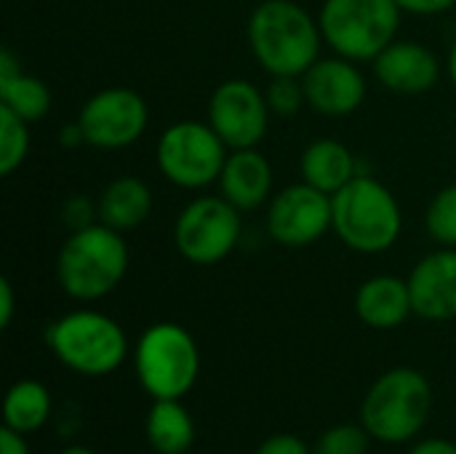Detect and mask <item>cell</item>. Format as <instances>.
<instances>
[{"instance_id": "21", "label": "cell", "mask_w": 456, "mask_h": 454, "mask_svg": "<svg viewBox=\"0 0 456 454\" xmlns=\"http://www.w3.org/2000/svg\"><path fill=\"white\" fill-rule=\"evenodd\" d=\"M51 417V393L37 380H19L11 385L3 407L5 428L27 436L40 431Z\"/></svg>"}, {"instance_id": "29", "label": "cell", "mask_w": 456, "mask_h": 454, "mask_svg": "<svg viewBox=\"0 0 456 454\" xmlns=\"http://www.w3.org/2000/svg\"><path fill=\"white\" fill-rule=\"evenodd\" d=\"M401 11L406 13H417V16H436V13H446L456 5V0H395Z\"/></svg>"}, {"instance_id": "33", "label": "cell", "mask_w": 456, "mask_h": 454, "mask_svg": "<svg viewBox=\"0 0 456 454\" xmlns=\"http://www.w3.org/2000/svg\"><path fill=\"white\" fill-rule=\"evenodd\" d=\"M449 78H452V83H454L456 88V40L454 45H452V51H449Z\"/></svg>"}, {"instance_id": "25", "label": "cell", "mask_w": 456, "mask_h": 454, "mask_svg": "<svg viewBox=\"0 0 456 454\" xmlns=\"http://www.w3.org/2000/svg\"><path fill=\"white\" fill-rule=\"evenodd\" d=\"M265 96H267L270 112L278 115V118H291V115H297L307 104L302 78H294V75H275V78H270V86H267Z\"/></svg>"}, {"instance_id": "14", "label": "cell", "mask_w": 456, "mask_h": 454, "mask_svg": "<svg viewBox=\"0 0 456 454\" xmlns=\"http://www.w3.org/2000/svg\"><path fill=\"white\" fill-rule=\"evenodd\" d=\"M409 292L414 316L425 321L456 318V249L441 246L422 257L409 276Z\"/></svg>"}, {"instance_id": "23", "label": "cell", "mask_w": 456, "mask_h": 454, "mask_svg": "<svg viewBox=\"0 0 456 454\" xmlns=\"http://www.w3.org/2000/svg\"><path fill=\"white\" fill-rule=\"evenodd\" d=\"M29 123L0 104V177H11L29 155Z\"/></svg>"}, {"instance_id": "8", "label": "cell", "mask_w": 456, "mask_h": 454, "mask_svg": "<svg viewBox=\"0 0 456 454\" xmlns=\"http://www.w3.org/2000/svg\"><path fill=\"white\" fill-rule=\"evenodd\" d=\"M230 147L206 120H179L163 128L155 144V163L163 179L182 190H203L219 182Z\"/></svg>"}, {"instance_id": "24", "label": "cell", "mask_w": 456, "mask_h": 454, "mask_svg": "<svg viewBox=\"0 0 456 454\" xmlns=\"http://www.w3.org/2000/svg\"><path fill=\"white\" fill-rule=\"evenodd\" d=\"M425 227L438 246L456 249V182L441 187L425 214Z\"/></svg>"}, {"instance_id": "22", "label": "cell", "mask_w": 456, "mask_h": 454, "mask_svg": "<svg viewBox=\"0 0 456 454\" xmlns=\"http://www.w3.org/2000/svg\"><path fill=\"white\" fill-rule=\"evenodd\" d=\"M51 88L40 78L24 70L13 75H0V104L24 118L27 123L43 120L51 110Z\"/></svg>"}, {"instance_id": "34", "label": "cell", "mask_w": 456, "mask_h": 454, "mask_svg": "<svg viewBox=\"0 0 456 454\" xmlns=\"http://www.w3.org/2000/svg\"><path fill=\"white\" fill-rule=\"evenodd\" d=\"M56 454H94L91 450H86V447H67V450H61V452Z\"/></svg>"}, {"instance_id": "11", "label": "cell", "mask_w": 456, "mask_h": 454, "mask_svg": "<svg viewBox=\"0 0 456 454\" xmlns=\"http://www.w3.org/2000/svg\"><path fill=\"white\" fill-rule=\"evenodd\" d=\"M270 115L265 91L246 78H230L211 91L208 123L230 150L256 147L267 134Z\"/></svg>"}, {"instance_id": "28", "label": "cell", "mask_w": 456, "mask_h": 454, "mask_svg": "<svg viewBox=\"0 0 456 454\" xmlns=\"http://www.w3.org/2000/svg\"><path fill=\"white\" fill-rule=\"evenodd\" d=\"M64 214H67V222L72 225V230H80V227H86V225H94V217H99L96 203H88L86 198H72V201H67Z\"/></svg>"}, {"instance_id": "1", "label": "cell", "mask_w": 456, "mask_h": 454, "mask_svg": "<svg viewBox=\"0 0 456 454\" xmlns=\"http://www.w3.org/2000/svg\"><path fill=\"white\" fill-rule=\"evenodd\" d=\"M246 37L270 78H302L321 59V24L297 0H262L248 16Z\"/></svg>"}, {"instance_id": "5", "label": "cell", "mask_w": 456, "mask_h": 454, "mask_svg": "<svg viewBox=\"0 0 456 454\" xmlns=\"http://www.w3.org/2000/svg\"><path fill=\"white\" fill-rule=\"evenodd\" d=\"M45 345L59 364L83 377H107L128 356L123 326L99 310H72L56 318L45 332Z\"/></svg>"}, {"instance_id": "13", "label": "cell", "mask_w": 456, "mask_h": 454, "mask_svg": "<svg viewBox=\"0 0 456 454\" xmlns=\"http://www.w3.org/2000/svg\"><path fill=\"white\" fill-rule=\"evenodd\" d=\"M305 99L307 107L326 118H347L361 110L366 99V78L358 62L345 56H321L305 75Z\"/></svg>"}, {"instance_id": "3", "label": "cell", "mask_w": 456, "mask_h": 454, "mask_svg": "<svg viewBox=\"0 0 456 454\" xmlns=\"http://www.w3.org/2000/svg\"><path fill=\"white\" fill-rule=\"evenodd\" d=\"M331 230L358 254L393 249L403 230L401 203L393 190L371 174H358L331 195Z\"/></svg>"}, {"instance_id": "9", "label": "cell", "mask_w": 456, "mask_h": 454, "mask_svg": "<svg viewBox=\"0 0 456 454\" xmlns=\"http://www.w3.org/2000/svg\"><path fill=\"white\" fill-rule=\"evenodd\" d=\"M240 211L224 195L192 198L174 222V246L190 265H219L240 244Z\"/></svg>"}, {"instance_id": "6", "label": "cell", "mask_w": 456, "mask_h": 454, "mask_svg": "<svg viewBox=\"0 0 456 454\" xmlns=\"http://www.w3.org/2000/svg\"><path fill=\"white\" fill-rule=\"evenodd\" d=\"M134 369L139 385L152 399H182L200 375L198 343L182 324L158 321L136 340Z\"/></svg>"}, {"instance_id": "31", "label": "cell", "mask_w": 456, "mask_h": 454, "mask_svg": "<svg viewBox=\"0 0 456 454\" xmlns=\"http://www.w3.org/2000/svg\"><path fill=\"white\" fill-rule=\"evenodd\" d=\"M0 454H29V447H27L21 433L3 425V431H0Z\"/></svg>"}, {"instance_id": "15", "label": "cell", "mask_w": 456, "mask_h": 454, "mask_svg": "<svg viewBox=\"0 0 456 454\" xmlns=\"http://www.w3.org/2000/svg\"><path fill=\"white\" fill-rule=\"evenodd\" d=\"M371 64L377 80L401 96L428 94L441 78L438 56L419 40H393Z\"/></svg>"}, {"instance_id": "4", "label": "cell", "mask_w": 456, "mask_h": 454, "mask_svg": "<svg viewBox=\"0 0 456 454\" xmlns=\"http://www.w3.org/2000/svg\"><path fill=\"white\" fill-rule=\"evenodd\" d=\"M433 409V388L419 369L385 372L361 404V425L374 442L398 447L422 433Z\"/></svg>"}, {"instance_id": "7", "label": "cell", "mask_w": 456, "mask_h": 454, "mask_svg": "<svg viewBox=\"0 0 456 454\" xmlns=\"http://www.w3.org/2000/svg\"><path fill=\"white\" fill-rule=\"evenodd\" d=\"M401 13L395 0H323L318 24L337 56L361 64L374 62L395 40Z\"/></svg>"}, {"instance_id": "18", "label": "cell", "mask_w": 456, "mask_h": 454, "mask_svg": "<svg viewBox=\"0 0 456 454\" xmlns=\"http://www.w3.org/2000/svg\"><path fill=\"white\" fill-rule=\"evenodd\" d=\"M99 222L110 225L112 230L128 233L144 225L152 214V190L139 177H118L107 182V187L96 198Z\"/></svg>"}, {"instance_id": "26", "label": "cell", "mask_w": 456, "mask_h": 454, "mask_svg": "<svg viewBox=\"0 0 456 454\" xmlns=\"http://www.w3.org/2000/svg\"><path fill=\"white\" fill-rule=\"evenodd\" d=\"M371 436L363 425H334L321 433L313 454H369Z\"/></svg>"}, {"instance_id": "19", "label": "cell", "mask_w": 456, "mask_h": 454, "mask_svg": "<svg viewBox=\"0 0 456 454\" xmlns=\"http://www.w3.org/2000/svg\"><path fill=\"white\" fill-rule=\"evenodd\" d=\"M302 182L318 187L321 193H339L347 182L358 177L355 155L339 139H315L305 147L299 158Z\"/></svg>"}, {"instance_id": "20", "label": "cell", "mask_w": 456, "mask_h": 454, "mask_svg": "<svg viewBox=\"0 0 456 454\" xmlns=\"http://www.w3.org/2000/svg\"><path fill=\"white\" fill-rule=\"evenodd\" d=\"M144 433L158 454H184L195 442V423L179 399H155L147 412Z\"/></svg>"}, {"instance_id": "12", "label": "cell", "mask_w": 456, "mask_h": 454, "mask_svg": "<svg viewBox=\"0 0 456 454\" xmlns=\"http://www.w3.org/2000/svg\"><path fill=\"white\" fill-rule=\"evenodd\" d=\"M331 195L307 182L283 187L267 203V233L289 249L318 244L331 230Z\"/></svg>"}, {"instance_id": "27", "label": "cell", "mask_w": 456, "mask_h": 454, "mask_svg": "<svg viewBox=\"0 0 456 454\" xmlns=\"http://www.w3.org/2000/svg\"><path fill=\"white\" fill-rule=\"evenodd\" d=\"M254 454H313V450L294 433H275L265 439Z\"/></svg>"}, {"instance_id": "32", "label": "cell", "mask_w": 456, "mask_h": 454, "mask_svg": "<svg viewBox=\"0 0 456 454\" xmlns=\"http://www.w3.org/2000/svg\"><path fill=\"white\" fill-rule=\"evenodd\" d=\"M409 454H456V444L446 439H428V442L414 444Z\"/></svg>"}, {"instance_id": "30", "label": "cell", "mask_w": 456, "mask_h": 454, "mask_svg": "<svg viewBox=\"0 0 456 454\" xmlns=\"http://www.w3.org/2000/svg\"><path fill=\"white\" fill-rule=\"evenodd\" d=\"M13 310H16V294L8 278H0V326L8 329L13 321Z\"/></svg>"}, {"instance_id": "2", "label": "cell", "mask_w": 456, "mask_h": 454, "mask_svg": "<svg viewBox=\"0 0 456 454\" xmlns=\"http://www.w3.org/2000/svg\"><path fill=\"white\" fill-rule=\"evenodd\" d=\"M128 273V244L104 222L72 230L56 254V281L77 302L112 294Z\"/></svg>"}, {"instance_id": "17", "label": "cell", "mask_w": 456, "mask_h": 454, "mask_svg": "<svg viewBox=\"0 0 456 454\" xmlns=\"http://www.w3.org/2000/svg\"><path fill=\"white\" fill-rule=\"evenodd\" d=\"M355 316L371 329H398L414 316L409 278L401 276H371L355 292Z\"/></svg>"}, {"instance_id": "16", "label": "cell", "mask_w": 456, "mask_h": 454, "mask_svg": "<svg viewBox=\"0 0 456 454\" xmlns=\"http://www.w3.org/2000/svg\"><path fill=\"white\" fill-rule=\"evenodd\" d=\"M216 185L238 211H254L273 198V166L256 147L230 150Z\"/></svg>"}, {"instance_id": "10", "label": "cell", "mask_w": 456, "mask_h": 454, "mask_svg": "<svg viewBox=\"0 0 456 454\" xmlns=\"http://www.w3.org/2000/svg\"><path fill=\"white\" fill-rule=\"evenodd\" d=\"M83 142L96 150H123L139 142L150 126V110L139 91L110 86L86 99L77 112Z\"/></svg>"}]
</instances>
